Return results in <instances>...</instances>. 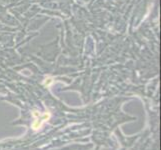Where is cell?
<instances>
[{"label": "cell", "mask_w": 161, "mask_h": 150, "mask_svg": "<svg viewBox=\"0 0 161 150\" xmlns=\"http://www.w3.org/2000/svg\"><path fill=\"white\" fill-rule=\"evenodd\" d=\"M33 116L35 117V120L32 123V128L34 130H38L42 127V125L47 122L49 120V118H50V113L49 112H46L44 113V114H41V113H39L37 111H34L33 113Z\"/></svg>", "instance_id": "6da1fadb"}]
</instances>
